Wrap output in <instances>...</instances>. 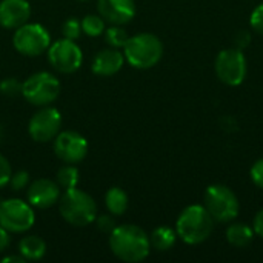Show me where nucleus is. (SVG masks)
<instances>
[{"instance_id":"nucleus-7","label":"nucleus","mask_w":263,"mask_h":263,"mask_svg":"<svg viewBox=\"0 0 263 263\" xmlns=\"http://www.w3.org/2000/svg\"><path fill=\"white\" fill-rule=\"evenodd\" d=\"M12 45L17 52L26 57H37L48 51L51 45V35L45 26L26 22L14 31Z\"/></svg>"},{"instance_id":"nucleus-12","label":"nucleus","mask_w":263,"mask_h":263,"mask_svg":"<svg viewBox=\"0 0 263 263\" xmlns=\"http://www.w3.org/2000/svg\"><path fill=\"white\" fill-rule=\"evenodd\" d=\"M54 153L55 156L65 162L76 165L86 157L88 142L86 139L76 131H62L54 137Z\"/></svg>"},{"instance_id":"nucleus-23","label":"nucleus","mask_w":263,"mask_h":263,"mask_svg":"<svg viewBox=\"0 0 263 263\" xmlns=\"http://www.w3.org/2000/svg\"><path fill=\"white\" fill-rule=\"evenodd\" d=\"M105 40L111 48H123L129 39L128 32L122 28V25H111L105 29Z\"/></svg>"},{"instance_id":"nucleus-6","label":"nucleus","mask_w":263,"mask_h":263,"mask_svg":"<svg viewBox=\"0 0 263 263\" xmlns=\"http://www.w3.org/2000/svg\"><path fill=\"white\" fill-rule=\"evenodd\" d=\"M203 206L211 214L214 222L227 223L237 217L239 200L236 194L225 185H211L205 191Z\"/></svg>"},{"instance_id":"nucleus-34","label":"nucleus","mask_w":263,"mask_h":263,"mask_svg":"<svg viewBox=\"0 0 263 263\" xmlns=\"http://www.w3.org/2000/svg\"><path fill=\"white\" fill-rule=\"evenodd\" d=\"M2 262L3 263H25L26 262V260H25V257H23V256H20V254H18V256H8V257H3V259H2Z\"/></svg>"},{"instance_id":"nucleus-21","label":"nucleus","mask_w":263,"mask_h":263,"mask_svg":"<svg viewBox=\"0 0 263 263\" xmlns=\"http://www.w3.org/2000/svg\"><path fill=\"white\" fill-rule=\"evenodd\" d=\"M55 182L60 186V190H63V191L71 190V188H76L77 183H79V170L74 165L66 163L65 166H62L57 171Z\"/></svg>"},{"instance_id":"nucleus-26","label":"nucleus","mask_w":263,"mask_h":263,"mask_svg":"<svg viewBox=\"0 0 263 263\" xmlns=\"http://www.w3.org/2000/svg\"><path fill=\"white\" fill-rule=\"evenodd\" d=\"M29 183V174L26 171H17L14 174H11V179L8 182V185L14 190V191H22L28 186Z\"/></svg>"},{"instance_id":"nucleus-22","label":"nucleus","mask_w":263,"mask_h":263,"mask_svg":"<svg viewBox=\"0 0 263 263\" xmlns=\"http://www.w3.org/2000/svg\"><path fill=\"white\" fill-rule=\"evenodd\" d=\"M80 23H82V32H85L89 37H99L106 29V26H105L106 22L100 15H96V14L85 15L80 20Z\"/></svg>"},{"instance_id":"nucleus-32","label":"nucleus","mask_w":263,"mask_h":263,"mask_svg":"<svg viewBox=\"0 0 263 263\" xmlns=\"http://www.w3.org/2000/svg\"><path fill=\"white\" fill-rule=\"evenodd\" d=\"M253 230L257 236L263 237V210H260L256 217H254V225H253Z\"/></svg>"},{"instance_id":"nucleus-5","label":"nucleus","mask_w":263,"mask_h":263,"mask_svg":"<svg viewBox=\"0 0 263 263\" xmlns=\"http://www.w3.org/2000/svg\"><path fill=\"white\" fill-rule=\"evenodd\" d=\"M60 94L59 79L46 71L29 76L22 83V96L34 106H46L52 103Z\"/></svg>"},{"instance_id":"nucleus-31","label":"nucleus","mask_w":263,"mask_h":263,"mask_svg":"<svg viewBox=\"0 0 263 263\" xmlns=\"http://www.w3.org/2000/svg\"><path fill=\"white\" fill-rule=\"evenodd\" d=\"M234 43H236V48L237 49H243L245 46H248L250 43V34L247 31H240L237 32L236 39H234Z\"/></svg>"},{"instance_id":"nucleus-15","label":"nucleus","mask_w":263,"mask_h":263,"mask_svg":"<svg viewBox=\"0 0 263 263\" xmlns=\"http://www.w3.org/2000/svg\"><path fill=\"white\" fill-rule=\"evenodd\" d=\"M31 17V6L26 0H2L0 2V26L5 29H17Z\"/></svg>"},{"instance_id":"nucleus-24","label":"nucleus","mask_w":263,"mask_h":263,"mask_svg":"<svg viewBox=\"0 0 263 263\" xmlns=\"http://www.w3.org/2000/svg\"><path fill=\"white\" fill-rule=\"evenodd\" d=\"M62 34L65 39H69V40H77L82 34V23L80 20L74 18V17H69L63 22L62 25Z\"/></svg>"},{"instance_id":"nucleus-1","label":"nucleus","mask_w":263,"mask_h":263,"mask_svg":"<svg viewBox=\"0 0 263 263\" xmlns=\"http://www.w3.org/2000/svg\"><path fill=\"white\" fill-rule=\"evenodd\" d=\"M109 248L117 259L137 263L148 257L151 243L148 234L140 227L120 225L109 234Z\"/></svg>"},{"instance_id":"nucleus-9","label":"nucleus","mask_w":263,"mask_h":263,"mask_svg":"<svg viewBox=\"0 0 263 263\" xmlns=\"http://www.w3.org/2000/svg\"><path fill=\"white\" fill-rule=\"evenodd\" d=\"M48 62L51 66L62 74L76 72L83 62V54L79 45L69 39H59L48 48Z\"/></svg>"},{"instance_id":"nucleus-27","label":"nucleus","mask_w":263,"mask_h":263,"mask_svg":"<svg viewBox=\"0 0 263 263\" xmlns=\"http://www.w3.org/2000/svg\"><path fill=\"white\" fill-rule=\"evenodd\" d=\"M0 92L5 96H17L22 94V83L15 79H5L0 83Z\"/></svg>"},{"instance_id":"nucleus-18","label":"nucleus","mask_w":263,"mask_h":263,"mask_svg":"<svg viewBox=\"0 0 263 263\" xmlns=\"http://www.w3.org/2000/svg\"><path fill=\"white\" fill-rule=\"evenodd\" d=\"M105 205L112 216H122L128 210V194L122 188L112 186L105 194Z\"/></svg>"},{"instance_id":"nucleus-10","label":"nucleus","mask_w":263,"mask_h":263,"mask_svg":"<svg viewBox=\"0 0 263 263\" xmlns=\"http://www.w3.org/2000/svg\"><path fill=\"white\" fill-rule=\"evenodd\" d=\"M216 74L225 85H240L247 76V59L242 49L228 48L220 51L216 59Z\"/></svg>"},{"instance_id":"nucleus-28","label":"nucleus","mask_w":263,"mask_h":263,"mask_svg":"<svg viewBox=\"0 0 263 263\" xmlns=\"http://www.w3.org/2000/svg\"><path fill=\"white\" fill-rule=\"evenodd\" d=\"M250 23H251V26H253V29H254L256 32H259V34H262L263 35V3L262 5H259V6L253 11L251 18H250Z\"/></svg>"},{"instance_id":"nucleus-13","label":"nucleus","mask_w":263,"mask_h":263,"mask_svg":"<svg viewBox=\"0 0 263 263\" xmlns=\"http://www.w3.org/2000/svg\"><path fill=\"white\" fill-rule=\"evenodd\" d=\"M62 196V190L57 182L49 179H37L32 182L26 191V200L32 208L46 210L55 203H59Z\"/></svg>"},{"instance_id":"nucleus-2","label":"nucleus","mask_w":263,"mask_h":263,"mask_svg":"<svg viewBox=\"0 0 263 263\" xmlns=\"http://www.w3.org/2000/svg\"><path fill=\"white\" fill-rule=\"evenodd\" d=\"M213 228L214 219L203 205L186 206L176 222L177 236L188 245H199L205 242L211 236Z\"/></svg>"},{"instance_id":"nucleus-20","label":"nucleus","mask_w":263,"mask_h":263,"mask_svg":"<svg viewBox=\"0 0 263 263\" xmlns=\"http://www.w3.org/2000/svg\"><path fill=\"white\" fill-rule=\"evenodd\" d=\"M176 237H177V233L173 231L171 228H168V227H159V228H156L151 233L149 243H151V248H154L157 251H168L170 248L174 247Z\"/></svg>"},{"instance_id":"nucleus-8","label":"nucleus","mask_w":263,"mask_h":263,"mask_svg":"<svg viewBox=\"0 0 263 263\" xmlns=\"http://www.w3.org/2000/svg\"><path fill=\"white\" fill-rule=\"evenodd\" d=\"M34 222V210L28 202L22 199H6L0 202V227L8 233H26L32 228Z\"/></svg>"},{"instance_id":"nucleus-30","label":"nucleus","mask_w":263,"mask_h":263,"mask_svg":"<svg viewBox=\"0 0 263 263\" xmlns=\"http://www.w3.org/2000/svg\"><path fill=\"white\" fill-rule=\"evenodd\" d=\"M251 180L259 186L263 188V159L257 160L251 168Z\"/></svg>"},{"instance_id":"nucleus-14","label":"nucleus","mask_w":263,"mask_h":263,"mask_svg":"<svg viewBox=\"0 0 263 263\" xmlns=\"http://www.w3.org/2000/svg\"><path fill=\"white\" fill-rule=\"evenodd\" d=\"M99 15L109 25H125L136 15L134 0H97Z\"/></svg>"},{"instance_id":"nucleus-19","label":"nucleus","mask_w":263,"mask_h":263,"mask_svg":"<svg viewBox=\"0 0 263 263\" xmlns=\"http://www.w3.org/2000/svg\"><path fill=\"white\" fill-rule=\"evenodd\" d=\"M253 239H254V230L247 223H234L227 230V240L237 248H243L250 245Z\"/></svg>"},{"instance_id":"nucleus-3","label":"nucleus","mask_w":263,"mask_h":263,"mask_svg":"<svg viewBox=\"0 0 263 263\" xmlns=\"http://www.w3.org/2000/svg\"><path fill=\"white\" fill-rule=\"evenodd\" d=\"M60 216L72 227L91 225L97 217V205L94 199L82 190L71 188L63 191L59 200Z\"/></svg>"},{"instance_id":"nucleus-16","label":"nucleus","mask_w":263,"mask_h":263,"mask_svg":"<svg viewBox=\"0 0 263 263\" xmlns=\"http://www.w3.org/2000/svg\"><path fill=\"white\" fill-rule=\"evenodd\" d=\"M125 63V55L117 48H108L99 51L91 63V69L96 76L108 77L117 74Z\"/></svg>"},{"instance_id":"nucleus-17","label":"nucleus","mask_w":263,"mask_h":263,"mask_svg":"<svg viewBox=\"0 0 263 263\" xmlns=\"http://www.w3.org/2000/svg\"><path fill=\"white\" fill-rule=\"evenodd\" d=\"M46 253V242L39 236H26L18 242V254L25 260H40Z\"/></svg>"},{"instance_id":"nucleus-33","label":"nucleus","mask_w":263,"mask_h":263,"mask_svg":"<svg viewBox=\"0 0 263 263\" xmlns=\"http://www.w3.org/2000/svg\"><path fill=\"white\" fill-rule=\"evenodd\" d=\"M8 247H9V233L3 227H0V253H3Z\"/></svg>"},{"instance_id":"nucleus-11","label":"nucleus","mask_w":263,"mask_h":263,"mask_svg":"<svg viewBox=\"0 0 263 263\" xmlns=\"http://www.w3.org/2000/svg\"><path fill=\"white\" fill-rule=\"evenodd\" d=\"M60 126L62 116L59 109L46 105L40 106V109L32 114L28 125V133L32 140L39 143H46L49 140H54V137L60 133Z\"/></svg>"},{"instance_id":"nucleus-25","label":"nucleus","mask_w":263,"mask_h":263,"mask_svg":"<svg viewBox=\"0 0 263 263\" xmlns=\"http://www.w3.org/2000/svg\"><path fill=\"white\" fill-rule=\"evenodd\" d=\"M94 222H96L97 228L102 233H106V234H111L114 231V228L117 227L116 219H114V216L111 213L109 214H100V216H97Z\"/></svg>"},{"instance_id":"nucleus-29","label":"nucleus","mask_w":263,"mask_h":263,"mask_svg":"<svg viewBox=\"0 0 263 263\" xmlns=\"http://www.w3.org/2000/svg\"><path fill=\"white\" fill-rule=\"evenodd\" d=\"M11 174H12V170H11V165H9L8 159L0 154V188L8 185V182L11 179Z\"/></svg>"},{"instance_id":"nucleus-4","label":"nucleus","mask_w":263,"mask_h":263,"mask_svg":"<svg viewBox=\"0 0 263 263\" xmlns=\"http://www.w3.org/2000/svg\"><path fill=\"white\" fill-rule=\"evenodd\" d=\"M125 60L137 69H149L156 66L163 55L160 39L149 32H142L128 39L123 46Z\"/></svg>"}]
</instances>
